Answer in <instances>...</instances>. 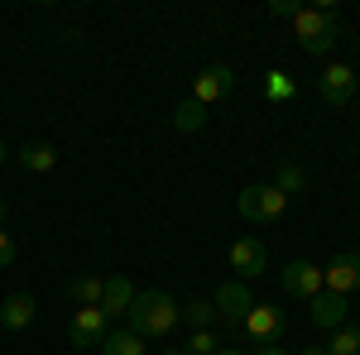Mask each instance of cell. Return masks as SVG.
Masks as SVG:
<instances>
[{
    "instance_id": "cell-13",
    "label": "cell",
    "mask_w": 360,
    "mask_h": 355,
    "mask_svg": "<svg viewBox=\"0 0 360 355\" xmlns=\"http://www.w3.org/2000/svg\"><path fill=\"white\" fill-rule=\"evenodd\" d=\"M307 307H312V322H317V327H332V331L346 327V298H336V293H327V288L307 302Z\"/></svg>"
},
{
    "instance_id": "cell-2",
    "label": "cell",
    "mask_w": 360,
    "mask_h": 355,
    "mask_svg": "<svg viewBox=\"0 0 360 355\" xmlns=\"http://www.w3.org/2000/svg\"><path fill=\"white\" fill-rule=\"evenodd\" d=\"M130 331L135 336H168V331L178 327V317H183V307L168 298V293H135L130 302Z\"/></svg>"
},
{
    "instance_id": "cell-4",
    "label": "cell",
    "mask_w": 360,
    "mask_h": 355,
    "mask_svg": "<svg viewBox=\"0 0 360 355\" xmlns=\"http://www.w3.org/2000/svg\"><path fill=\"white\" fill-rule=\"evenodd\" d=\"M240 327H245V336L255 341V346H274L278 336H283V327H288V322H283V307L255 302V307L245 312V322H240Z\"/></svg>"
},
{
    "instance_id": "cell-17",
    "label": "cell",
    "mask_w": 360,
    "mask_h": 355,
    "mask_svg": "<svg viewBox=\"0 0 360 355\" xmlns=\"http://www.w3.org/2000/svg\"><path fill=\"white\" fill-rule=\"evenodd\" d=\"M20 164H25L29 173H49V168L58 164V154H53V144H25V149H20Z\"/></svg>"
},
{
    "instance_id": "cell-21",
    "label": "cell",
    "mask_w": 360,
    "mask_h": 355,
    "mask_svg": "<svg viewBox=\"0 0 360 355\" xmlns=\"http://www.w3.org/2000/svg\"><path fill=\"white\" fill-rule=\"evenodd\" d=\"M264 96H269V101H293L298 86H293L288 72H269V77H264Z\"/></svg>"
},
{
    "instance_id": "cell-29",
    "label": "cell",
    "mask_w": 360,
    "mask_h": 355,
    "mask_svg": "<svg viewBox=\"0 0 360 355\" xmlns=\"http://www.w3.org/2000/svg\"><path fill=\"white\" fill-rule=\"evenodd\" d=\"M5 159H10V149H5V139H0V164H5Z\"/></svg>"
},
{
    "instance_id": "cell-26",
    "label": "cell",
    "mask_w": 360,
    "mask_h": 355,
    "mask_svg": "<svg viewBox=\"0 0 360 355\" xmlns=\"http://www.w3.org/2000/svg\"><path fill=\"white\" fill-rule=\"evenodd\" d=\"M255 355H288V351H278V346H259Z\"/></svg>"
},
{
    "instance_id": "cell-22",
    "label": "cell",
    "mask_w": 360,
    "mask_h": 355,
    "mask_svg": "<svg viewBox=\"0 0 360 355\" xmlns=\"http://www.w3.org/2000/svg\"><path fill=\"white\" fill-rule=\"evenodd\" d=\"M217 351H221L217 331H212V327H202V331H193V336H188V351H183V355H217Z\"/></svg>"
},
{
    "instance_id": "cell-5",
    "label": "cell",
    "mask_w": 360,
    "mask_h": 355,
    "mask_svg": "<svg viewBox=\"0 0 360 355\" xmlns=\"http://www.w3.org/2000/svg\"><path fill=\"white\" fill-rule=\"evenodd\" d=\"M231 91H236V72H231L226 63H212V67H202L193 77V101L197 106H217Z\"/></svg>"
},
{
    "instance_id": "cell-8",
    "label": "cell",
    "mask_w": 360,
    "mask_h": 355,
    "mask_svg": "<svg viewBox=\"0 0 360 355\" xmlns=\"http://www.w3.org/2000/svg\"><path fill=\"white\" fill-rule=\"evenodd\" d=\"M322 288L336 293V298L356 293V288H360V254H336L332 264L322 269Z\"/></svg>"
},
{
    "instance_id": "cell-3",
    "label": "cell",
    "mask_w": 360,
    "mask_h": 355,
    "mask_svg": "<svg viewBox=\"0 0 360 355\" xmlns=\"http://www.w3.org/2000/svg\"><path fill=\"white\" fill-rule=\"evenodd\" d=\"M236 212H240L245 221H278L283 212H288V197H283L274 183H269V188L255 183V188H245L240 197H236Z\"/></svg>"
},
{
    "instance_id": "cell-9",
    "label": "cell",
    "mask_w": 360,
    "mask_h": 355,
    "mask_svg": "<svg viewBox=\"0 0 360 355\" xmlns=\"http://www.w3.org/2000/svg\"><path fill=\"white\" fill-rule=\"evenodd\" d=\"M278 278H283V288H288V293H293V298H317V293H322V269H317V264H307V259H293V264H283V273H278Z\"/></svg>"
},
{
    "instance_id": "cell-7",
    "label": "cell",
    "mask_w": 360,
    "mask_h": 355,
    "mask_svg": "<svg viewBox=\"0 0 360 355\" xmlns=\"http://www.w3.org/2000/svg\"><path fill=\"white\" fill-rule=\"evenodd\" d=\"M231 269L240 273V283H245V278H259V273H269V250L259 245L255 235L231 240Z\"/></svg>"
},
{
    "instance_id": "cell-16",
    "label": "cell",
    "mask_w": 360,
    "mask_h": 355,
    "mask_svg": "<svg viewBox=\"0 0 360 355\" xmlns=\"http://www.w3.org/2000/svg\"><path fill=\"white\" fill-rule=\"evenodd\" d=\"M101 355H144V336H135V331H106Z\"/></svg>"
},
{
    "instance_id": "cell-31",
    "label": "cell",
    "mask_w": 360,
    "mask_h": 355,
    "mask_svg": "<svg viewBox=\"0 0 360 355\" xmlns=\"http://www.w3.org/2000/svg\"><path fill=\"white\" fill-rule=\"evenodd\" d=\"M168 355H183V351H168Z\"/></svg>"
},
{
    "instance_id": "cell-23",
    "label": "cell",
    "mask_w": 360,
    "mask_h": 355,
    "mask_svg": "<svg viewBox=\"0 0 360 355\" xmlns=\"http://www.w3.org/2000/svg\"><path fill=\"white\" fill-rule=\"evenodd\" d=\"M303 183H307V173H303V168H298V164H283V168H278V183H274V188L283 192V197H288V192H298Z\"/></svg>"
},
{
    "instance_id": "cell-12",
    "label": "cell",
    "mask_w": 360,
    "mask_h": 355,
    "mask_svg": "<svg viewBox=\"0 0 360 355\" xmlns=\"http://www.w3.org/2000/svg\"><path fill=\"white\" fill-rule=\"evenodd\" d=\"M130 302H135V283H130L125 273L106 278V288H101V312H106V317H125Z\"/></svg>"
},
{
    "instance_id": "cell-19",
    "label": "cell",
    "mask_w": 360,
    "mask_h": 355,
    "mask_svg": "<svg viewBox=\"0 0 360 355\" xmlns=\"http://www.w3.org/2000/svg\"><path fill=\"white\" fill-rule=\"evenodd\" d=\"M173 125H178V130H202V125H207V106H197L193 96H188V101H178Z\"/></svg>"
},
{
    "instance_id": "cell-15",
    "label": "cell",
    "mask_w": 360,
    "mask_h": 355,
    "mask_svg": "<svg viewBox=\"0 0 360 355\" xmlns=\"http://www.w3.org/2000/svg\"><path fill=\"white\" fill-rule=\"evenodd\" d=\"M101 288H106V278H96V273H77L68 283V293H72L77 307H101Z\"/></svg>"
},
{
    "instance_id": "cell-10",
    "label": "cell",
    "mask_w": 360,
    "mask_h": 355,
    "mask_svg": "<svg viewBox=\"0 0 360 355\" xmlns=\"http://www.w3.org/2000/svg\"><path fill=\"white\" fill-rule=\"evenodd\" d=\"M212 302H217V317H226V322H245V312L255 307V298H250V288L240 278H226Z\"/></svg>"
},
{
    "instance_id": "cell-20",
    "label": "cell",
    "mask_w": 360,
    "mask_h": 355,
    "mask_svg": "<svg viewBox=\"0 0 360 355\" xmlns=\"http://www.w3.org/2000/svg\"><path fill=\"white\" fill-rule=\"evenodd\" d=\"M183 317L193 322V331L212 327V322H217V302H212V298H193V302H188V307H183Z\"/></svg>"
},
{
    "instance_id": "cell-11",
    "label": "cell",
    "mask_w": 360,
    "mask_h": 355,
    "mask_svg": "<svg viewBox=\"0 0 360 355\" xmlns=\"http://www.w3.org/2000/svg\"><path fill=\"white\" fill-rule=\"evenodd\" d=\"M356 86H360L356 72H351V67H341V63L327 67V72L317 77V91H322V101H327V106H346V101L356 96Z\"/></svg>"
},
{
    "instance_id": "cell-30",
    "label": "cell",
    "mask_w": 360,
    "mask_h": 355,
    "mask_svg": "<svg viewBox=\"0 0 360 355\" xmlns=\"http://www.w3.org/2000/svg\"><path fill=\"white\" fill-rule=\"evenodd\" d=\"M0 226H5V197H0Z\"/></svg>"
},
{
    "instance_id": "cell-6",
    "label": "cell",
    "mask_w": 360,
    "mask_h": 355,
    "mask_svg": "<svg viewBox=\"0 0 360 355\" xmlns=\"http://www.w3.org/2000/svg\"><path fill=\"white\" fill-rule=\"evenodd\" d=\"M106 331H111V317H106L101 307H77V312H72V322H68V336H72V346H77V351L101 346V341H106Z\"/></svg>"
},
{
    "instance_id": "cell-25",
    "label": "cell",
    "mask_w": 360,
    "mask_h": 355,
    "mask_svg": "<svg viewBox=\"0 0 360 355\" xmlns=\"http://www.w3.org/2000/svg\"><path fill=\"white\" fill-rule=\"evenodd\" d=\"M269 10H274V15H288V20H293V15H298V10H303V5H298V0H274V5H269Z\"/></svg>"
},
{
    "instance_id": "cell-1",
    "label": "cell",
    "mask_w": 360,
    "mask_h": 355,
    "mask_svg": "<svg viewBox=\"0 0 360 355\" xmlns=\"http://www.w3.org/2000/svg\"><path fill=\"white\" fill-rule=\"evenodd\" d=\"M293 29H298V49L322 58V53H332L336 39H341V15H336L332 5H303L293 15Z\"/></svg>"
},
{
    "instance_id": "cell-27",
    "label": "cell",
    "mask_w": 360,
    "mask_h": 355,
    "mask_svg": "<svg viewBox=\"0 0 360 355\" xmlns=\"http://www.w3.org/2000/svg\"><path fill=\"white\" fill-rule=\"evenodd\" d=\"M303 355H327V346H307V351Z\"/></svg>"
},
{
    "instance_id": "cell-18",
    "label": "cell",
    "mask_w": 360,
    "mask_h": 355,
    "mask_svg": "<svg viewBox=\"0 0 360 355\" xmlns=\"http://www.w3.org/2000/svg\"><path fill=\"white\" fill-rule=\"evenodd\" d=\"M327 355H360V327H336L332 341H327Z\"/></svg>"
},
{
    "instance_id": "cell-14",
    "label": "cell",
    "mask_w": 360,
    "mask_h": 355,
    "mask_svg": "<svg viewBox=\"0 0 360 355\" xmlns=\"http://www.w3.org/2000/svg\"><path fill=\"white\" fill-rule=\"evenodd\" d=\"M29 322H34V298H29V293H10V298L0 302V327L25 331Z\"/></svg>"
},
{
    "instance_id": "cell-28",
    "label": "cell",
    "mask_w": 360,
    "mask_h": 355,
    "mask_svg": "<svg viewBox=\"0 0 360 355\" xmlns=\"http://www.w3.org/2000/svg\"><path fill=\"white\" fill-rule=\"evenodd\" d=\"M217 355H240V351H236V346H221V351H217Z\"/></svg>"
},
{
    "instance_id": "cell-24",
    "label": "cell",
    "mask_w": 360,
    "mask_h": 355,
    "mask_svg": "<svg viewBox=\"0 0 360 355\" xmlns=\"http://www.w3.org/2000/svg\"><path fill=\"white\" fill-rule=\"evenodd\" d=\"M15 254H20V245H15V240L0 231V269H10V264H15Z\"/></svg>"
}]
</instances>
